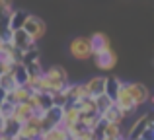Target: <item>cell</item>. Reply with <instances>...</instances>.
Segmentation results:
<instances>
[{
	"mask_svg": "<svg viewBox=\"0 0 154 140\" xmlns=\"http://www.w3.org/2000/svg\"><path fill=\"white\" fill-rule=\"evenodd\" d=\"M70 84L68 80V72L59 64H53L47 70H43V76L39 80L35 91H45V94H55V91H63L64 88Z\"/></svg>",
	"mask_w": 154,
	"mask_h": 140,
	"instance_id": "1",
	"label": "cell"
},
{
	"mask_svg": "<svg viewBox=\"0 0 154 140\" xmlns=\"http://www.w3.org/2000/svg\"><path fill=\"white\" fill-rule=\"evenodd\" d=\"M113 103H115L117 107H119L121 111H123V115L125 117H131L133 113H135L139 107L135 105V101H133V97L129 95V90H127V82H121V86H119V90H117V94H115V99H113Z\"/></svg>",
	"mask_w": 154,
	"mask_h": 140,
	"instance_id": "2",
	"label": "cell"
},
{
	"mask_svg": "<svg viewBox=\"0 0 154 140\" xmlns=\"http://www.w3.org/2000/svg\"><path fill=\"white\" fill-rule=\"evenodd\" d=\"M22 29L26 31L33 41H39V39L45 35V22H43L41 18H37V16L27 14L26 16V22H23V25H22Z\"/></svg>",
	"mask_w": 154,
	"mask_h": 140,
	"instance_id": "3",
	"label": "cell"
},
{
	"mask_svg": "<svg viewBox=\"0 0 154 140\" xmlns=\"http://www.w3.org/2000/svg\"><path fill=\"white\" fill-rule=\"evenodd\" d=\"M68 53H70L72 58L76 61H86V58L92 57V51H90V43H88V37H76L70 41L68 45Z\"/></svg>",
	"mask_w": 154,
	"mask_h": 140,
	"instance_id": "4",
	"label": "cell"
},
{
	"mask_svg": "<svg viewBox=\"0 0 154 140\" xmlns=\"http://www.w3.org/2000/svg\"><path fill=\"white\" fill-rule=\"evenodd\" d=\"M8 41H10L18 51H22V53H26V51H31V49H35V47H37V45H35L37 41H33V39H31L23 29H16V31H12V33H10V39H8Z\"/></svg>",
	"mask_w": 154,
	"mask_h": 140,
	"instance_id": "5",
	"label": "cell"
},
{
	"mask_svg": "<svg viewBox=\"0 0 154 140\" xmlns=\"http://www.w3.org/2000/svg\"><path fill=\"white\" fill-rule=\"evenodd\" d=\"M127 90H129V95L133 97V101H135L137 107L144 105V103L150 99V90L140 82H127Z\"/></svg>",
	"mask_w": 154,
	"mask_h": 140,
	"instance_id": "6",
	"label": "cell"
},
{
	"mask_svg": "<svg viewBox=\"0 0 154 140\" xmlns=\"http://www.w3.org/2000/svg\"><path fill=\"white\" fill-rule=\"evenodd\" d=\"M92 58H94V64L103 72L113 70L115 64H117V55L113 53V49L102 51V53H98V55H92Z\"/></svg>",
	"mask_w": 154,
	"mask_h": 140,
	"instance_id": "7",
	"label": "cell"
},
{
	"mask_svg": "<svg viewBox=\"0 0 154 140\" xmlns=\"http://www.w3.org/2000/svg\"><path fill=\"white\" fill-rule=\"evenodd\" d=\"M29 95H31V90L27 86H16L14 90L6 91V94L2 95V99L8 101V103H12V105H18V103H26L27 99H29Z\"/></svg>",
	"mask_w": 154,
	"mask_h": 140,
	"instance_id": "8",
	"label": "cell"
},
{
	"mask_svg": "<svg viewBox=\"0 0 154 140\" xmlns=\"http://www.w3.org/2000/svg\"><path fill=\"white\" fill-rule=\"evenodd\" d=\"M150 115H140L139 119H137V121H133V125H131V129L129 130H125V140H137L140 136V134H143V130L146 129L148 125H150Z\"/></svg>",
	"mask_w": 154,
	"mask_h": 140,
	"instance_id": "9",
	"label": "cell"
},
{
	"mask_svg": "<svg viewBox=\"0 0 154 140\" xmlns=\"http://www.w3.org/2000/svg\"><path fill=\"white\" fill-rule=\"evenodd\" d=\"M100 119H102L103 123H111V125H119V127H123V123L127 121V117L123 115V111H121L115 103H111V105L100 115Z\"/></svg>",
	"mask_w": 154,
	"mask_h": 140,
	"instance_id": "10",
	"label": "cell"
},
{
	"mask_svg": "<svg viewBox=\"0 0 154 140\" xmlns=\"http://www.w3.org/2000/svg\"><path fill=\"white\" fill-rule=\"evenodd\" d=\"M84 88H86L88 97H98L105 91V76H94L88 82H84Z\"/></svg>",
	"mask_w": 154,
	"mask_h": 140,
	"instance_id": "11",
	"label": "cell"
},
{
	"mask_svg": "<svg viewBox=\"0 0 154 140\" xmlns=\"http://www.w3.org/2000/svg\"><path fill=\"white\" fill-rule=\"evenodd\" d=\"M88 43H90V51L92 55H98L102 51L111 49V43H109V37L105 33H94L92 37H88Z\"/></svg>",
	"mask_w": 154,
	"mask_h": 140,
	"instance_id": "12",
	"label": "cell"
},
{
	"mask_svg": "<svg viewBox=\"0 0 154 140\" xmlns=\"http://www.w3.org/2000/svg\"><path fill=\"white\" fill-rule=\"evenodd\" d=\"M64 95H66L68 103H74V101H80L82 97H88L84 84H68L64 88Z\"/></svg>",
	"mask_w": 154,
	"mask_h": 140,
	"instance_id": "13",
	"label": "cell"
},
{
	"mask_svg": "<svg viewBox=\"0 0 154 140\" xmlns=\"http://www.w3.org/2000/svg\"><path fill=\"white\" fill-rule=\"evenodd\" d=\"M33 115V107L29 105V103H18V105H14V113H12V119H16V121L22 125V123H26L27 119Z\"/></svg>",
	"mask_w": 154,
	"mask_h": 140,
	"instance_id": "14",
	"label": "cell"
},
{
	"mask_svg": "<svg viewBox=\"0 0 154 140\" xmlns=\"http://www.w3.org/2000/svg\"><path fill=\"white\" fill-rule=\"evenodd\" d=\"M26 16H27V12H22V10H12V14L8 16V19H6V27H8L10 31L22 29L23 22H26Z\"/></svg>",
	"mask_w": 154,
	"mask_h": 140,
	"instance_id": "15",
	"label": "cell"
},
{
	"mask_svg": "<svg viewBox=\"0 0 154 140\" xmlns=\"http://www.w3.org/2000/svg\"><path fill=\"white\" fill-rule=\"evenodd\" d=\"M41 138H45V140H70V138H68L66 129H64V127H60V125L47 129L45 133L41 134Z\"/></svg>",
	"mask_w": 154,
	"mask_h": 140,
	"instance_id": "16",
	"label": "cell"
},
{
	"mask_svg": "<svg viewBox=\"0 0 154 140\" xmlns=\"http://www.w3.org/2000/svg\"><path fill=\"white\" fill-rule=\"evenodd\" d=\"M121 82H123V80L117 78V76H105V91L103 94L107 95L109 99H115V94H117V90H119Z\"/></svg>",
	"mask_w": 154,
	"mask_h": 140,
	"instance_id": "17",
	"label": "cell"
},
{
	"mask_svg": "<svg viewBox=\"0 0 154 140\" xmlns=\"http://www.w3.org/2000/svg\"><path fill=\"white\" fill-rule=\"evenodd\" d=\"M12 76L16 80V86H26L27 82V70L23 64H14L12 66Z\"/></svg>",
	"mask_w": 154,
	"mask_h": 140,
	"instance_id": "18",
	"label": "cell"
},
{
	"mask_svg": "<svg viewBox=\"0 0 154 140\" xmlns=\"http://www.w3.org/2000/svg\"><path fill=\"white\" fill-rule=\"evenodd\" d=\"M16 88V80L14 76H12V70L10 72H4V74H0V91H10Z\"/></svg>",
	"mask_w": 154,
	"mask_h": 140,
	"instance_id": "19",
	"label": "cell"
},
{
	"mask_svg": "<svg viewBox=\"0 0 154 140\" xmlns=\"http://www.w3.org/2000/svg\"><path fill=\"white\" fill-rule=\"evenodd\" d=\"M18 130H20V123L16 121V119H12V117L4 119V130H2V134H8V136H18Z\"/></svg>",
	"mask_w": 154,
	"mask_h": 140,
	"instance_id": "20",
	"label": "cell"
},
{
	"mask_svg": "<svg viewBox=\"0 0 154 140\" xmlns=\"http://www.w3.org/2000/svg\"><path fill=\"white\" fill-rule=\"evenodd\" d=\"M94 103H96V111H98V115H102L103 111L113 103V99H109L105 94H102V95H98V97H94Z\"/></svg>",
	"mask_w": 154,
	"mask_h": 140,
	"instance_id": "21",
	"label": "cell"
},
{
	"mask_svg": "<svg viewBox=\"0 0 154 140\" xmlns=\"http://www.w3.org/2000/svg\"><path fill=\"white\" fill-rule=\"evenodd\" d=\"M51 101H53V105H55V107H64V105H66L68 99H66V95H64V90L51 94Z\"/></svg>",
	"mask_w": 154,
	"mask_h": 140,
	"instance_id": "22",
	"label": "cell"
},
{
	"mask_svg": "<svg viewBox=\"0 0 154 140\" xmlns=\"http://www.w3.org/2000/svg\"><path fill=\"white\" fill-rule=\"evenodd\" d=\"M14 10V2L12 0H0V16L2 18H8Z\"/></svg>",
	"mask_w": 154,
	"mask_h": 140,
	"instance_id": "23",
	"label": "cell"
},
{
	"mask_svg": "<svg viewBox=\"0 0 154 140\" xmlns=\"http://www.w3.org/2000/svg\"><path fill=\"white\" fill-rule=\"evenodd\" d=\"M12 113H14V105L2 99V101H0V115H2L4 119H8V117H12Z\"/></svg>",
	"mask_w": 154,
	"mask_h": 140,
	"instance_id": "24",
	"label": "cell"
},
{
	"mask_svg": "<svg viewBox=\"0 0 154 140\" xmlns=\"http://www.w3.org/2000/svg\"><path fill=\"white\" fill-rule=\"evenodd\" d=\"M152 133H154V127H152V123L146 127V129L143 130V134H140L139 138H143V140H152Z\"/></svg>",
	"mask_w": 154,
	"mask_h": 140,
	"instance_id": "25",
	"label": "cell"
},
{
	"mask_svg": "<svg viewBox=\"0 0 154 140\" xmlns=\"http://www.w3.org/2000/svg\"><path fill=\"white\" fill-rule=\"evenodd\" d=\"M12 66H14V64H10V62H6V61H0V74H4V72H10Z\"/></svg>",
	"mask_w": 154,
	"mask_h": 140,
	"instance_id": "26",
	"label": "cell"
},
{
	"mask_svg": "<svg viewBox=\"0 0 154 140\" xmlns=\"http://www.w3.org/2000/svg\"><path fill=\"white\" fill-rule=\"evenodd\" d=\"M0 140H18V136H8V134H0Z\"/></svg>",
	"mask_w": 154,
	"mask_h": 140,
	"instance_id": "27",
	"label": "cell"
},
{
	"mask_svg": "<svg viewBox=\"0 0 154 140\" xmlns=\"http://www.w3.org/2000/svg\"><path fill=\"white\" fill-rule=\"evenodd\" d=\"M2 130H4V117L0 115V134H2Z\"/></svg>",
	"mask_w": 154,
	"mask_h": 140,
	"instance_id": "28",
	"label": "cell"
},
{
	"mask_svg": "<svg viewBox=\"0 0 154 140\" xmlns=\"http://www.w3.org/2000/svg\"><path fill=\"white\" fill-rule=\"evenodd\" d=\"M2 45H4V39H2V35H0V49H2Z\"/></svg>",
	"mask_w": 154,
	"mask_h": 140,
	"instance_id": "29",
	"label": "cell"
},
{
	"mask_svg": "<svg viewBox=\"0 0 154 140\" xmlns=\"http://www.w3.org/2000/svg\"><path fill=\"white\" fill-rule=\"evenodd\" d=\"M37 140H45V138H37Z\"/></svg>",
	"mask_w": 154,
	"mask_h": 140,
	"instance_id": "30",
	"label": "cell"
},
{
	"mask_svg": "<svg viewBox=\"0 0 154 140\" xmlns=\"http://www.w3.org/2000/svg\"><path fill=\"white\" fill-rule=\"evenodd\" d=\"M123 140H125V138H123Z\"/></svg>",
	"mask_w": 154,
	"mask_h": 140,
	"instance_id": "31",
	"label": "cell"
}]
</instances>
